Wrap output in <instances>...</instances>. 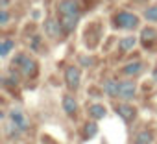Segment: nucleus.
<instances>
[{
	"label": "nucleus",
	"mask_w": 157,
	"mask_h": 144,
	"mask_svg": "<svg viewBox=\"0 0 157 144\" xmlns=\"http://www.w3.org/2000/svg\"><path fill=\"white\" fill-rule=\"evenodd\" d=\"M57 21L63 28V33L74 32L80 21V4L78 0H59L57 4Z\"/></svg>",
	"instance_id": "nucleus-1"
},
{
	"label": "nucleus",
	"mask_w": 157,
	"mask_h": 144,
	"mask_svg": "<svg viewBox=\"0 0 157 144\" xmlns=\"http://www.w3.org/2000/svg\"><path fill=\"white\" fill-rule=\"evenodd\" d=\"M135 44H137V39H135L133 35H128V37L120 39V43H118L120 52H129V50H133V46H135Z\"/></svg>",
	"instance_id": "nucleus-13"
},
{
	"label": "nucleus",
	"mask_w": 157,
	"mask_h": 144,
	"mask_svg": "<svg viewBox=\"0 0 157 144\" xmlns=\"http://www.w3.org/2000/svg\"><path fill=\"white\" fill-rule=\"evenodd\" d=\"M151 78H153V81L157 83V65L153 66V70H151Z\"/></svg>",
	"instance_id": "nucleus-20"
},
{
	"label": "nucleus",
	"mask_w": 157,
	"mask_h": 144,
	"mask_svg": "<svg viewBox=\"0 0 157 144\" xmlns=\"http://www.w3.org/2000/svg\"><path fill=\"white\" fill-rule=\"evenodd\" d=\"M10 21H11V15H10V11H6V9H0V26L8 24Z\"/></svg>",
	"instance_id": "nucleus-19"
},
{
	"label": "nucleus",
	"mask_w": 157,
	"mask_h": 144,
	"mask_svg": "<svg viewBox=\"0 0 157 144\" xmlns=\"http://www.w3.org/2000/svg\"><path fill=\"white\" fill-rule=\"evenodd\" d=\"M61 105H63V111H65L68 116H76V113H78V102H76L74 96L65 94L63 100H61Z\"/></svg>",
	"instance_id": "nucleus-9"
},
{
	"label": "nucleus",
	"mask_w": 157,
	"mask_h": 144,
	"mask_svg": "<svg viewBox=\"0 0 157 144\" xmlns=\"http://www.w3.org/2000/svg\"><path fill=\"white\" fill-rule=\"evenodd\" d=\"M43 32H44V35L50 37L52 41H57V39H61V35H65V33H63V28H61V24H59V21L54 19V17H50V19L44 21Z\"/></svg>",
	"instance_id": "nucleus-7"
},
{
	"label": "nucleus",
	"mask_w": 157,
	"mask_h": 144,
	"mask_svg": "<svg viewBox=\"0 0 157 144\" xmlns=\"http://www.w3.org/2000/svg\"><path fill=\"white\" fill-rule=\"evenodd\" d=\"M151 140H153L151 131H150V129H142V131H139V133L135 135L133 144H151Z\"/></svg>",
	"instance_id": "nucleus-12"
},
{
	"label": "nucleus",
	"mask_w": 157,
	"mask_h": 144,
	"mask_svg": "<svg viewBox=\"0 0 157 144\" xmlns=\"http://www.w3.org/2000/svg\"><path fill=\"white\" fill-rule=\"evenodd\" d=\"M96 133H98L96 122H87V124L83 126V137H85V138H93Z\"/></svg>",
	"instance_id": "nucleus-17"
},
{
	"label": "nucleus",
	"mask_w": 157,
	"mask_h": 144,
	"mask_svg": "<svg viewBox=\"0 0 157 144\" xmlns=\"http://www.w3.org/2000/svg\"><path fill=\"white\" fill-rule=\"evenodd\" d=\"M8 124L13 131L17 133H22L30 127V122H28V116L21 111V109H11L8 113Z\"/></svg>",
	"instance_id": "nucleus-4"
},
{
	"label": "nucleus",
	"mask_w": 157,
	"mask_h": 144,
	"mask_svg": "<svg viewBox=\"0 0 157 144\" xmlns=\"http://www.w3.org/2000/svg\"><path fill=\"white\" fill-rule=\"evenodd\" d=\"M89 116H91V120H102V118H105L107 116V109L102 105V104H93V105H89Z\"/></svg>",
	"instance_id": "nucleus-11"
},
{
	"label": "nucleus",
	"mask_w": 157,
	"mask_h": 144,
	"mask_svg": "<svg viewBox=\"0 0 157 144\" xmlns=\"http://www.w3.org/2000/svg\"><path fill=\"white\" fill-rule=\"evenodd\" d=\"M117 115L124 120V122H128V124H131L133 120H135V116H137V109L133 107V105H129V104H120V105H117Z\"/></svg>",
	"instance_id": "nucleus-8"
},
{
	"label": "nucleus",
	"mask_w": 157,
	"mask_h": 144,
	"mask_svg": "<svg viewBox=\"0 0 157 144\" xmlns=\"http://www.w3.org/2000/svg\"><path fill=\"white\" fill-rule=\"evenodd\" d=\"M117 85H118V80H107V81L104 83L105 94L111 96V98H115V94H117Z\"/></svg>",
	"instance_id": "nucleus-16"
},
{
	"label": "nucleus",
	"mask_w": 157,
	"mask_h": 144,
	"mask_svg": "<svg viewBox=\"0 0 157 144\" xmlns=\"http://www.w3.org/2000/svg\"><path fill=\"white\" fill-rule=\"evenodd\" d=\"M155 37H157V32H155V28H144L142 32H140V43H144V44H148L150 41H155Z\"/></svg>",
	"instance_id": "nucleus-14"
},
{
	"label": "nucleus",
	"mask_w": 157,
	"mask_h": 144,
	"mask_svg": "<svg viewBox=\"0 0 157 144\" xmlns=\"http://www.w3.org/2000/svg\"><path fill=\"white\" fill-rule=\"evenodd\" d=\"M113 24L118 30H135L139 26V17L131 11H118L113 17Z\"/></svg>",
	"instance_id": "nucleus-3"
},
{
	"label": "nucleus",
	"mask_w": 157,
	"mask_h": 144,
	"mask_svg": "<svg viewBox=\"0 0 157 144\" xmlns=\"http://www.w3.org/2000/svg\"><path fill=\"white\" fill-rule=\"evenodd\" d=\"M142 70H144V63L142 61H131L126 66H122L120 72H122L124 76H139Z\"/></svg>",
	"instance_id": "nucleus-10"
},
{
	"label": "nucleus",
	"mask_w": 157,
	"mask_h": 144,
	"mask_svg": "<svg viewBox=\"0 0 157 144\" xmlns=\"http://www.w3.org/2000/svg\"><path fill=\"white\" fill-rule=\"evenodd\" d=\"M65 83L68 85V89L76 91L78 87H80L82 83V70L80 66H76V65H68L65 68Z\"/></svg>",
	"instance_id": "nucleus-6"
},
{
	"label": "nucleus",
	"mask_w": 157,
	"mask_h": 144,
	"mask_svg": "<svg viewBox=\"0 0 157 144\" xmlns=\"http://www.w3.org/2000/svg\"><path fill=\"white\" fill-rule=\"evenodd\" d=\"M13 68L17 70L19 76H24V78H35L39 74V65H37V61L32 59L26 54H19L13 59Z\"/></svg>",
	"instance_id": "nucleus-2"
},
{
	"label": "nucleus",
	"mask_w": 157,
	"mask_h": 144,
	"mask_svg": "<svg viewBox=\"0 0 157 144\" xmlns=\"http://www.w3.org/2000/svg\"><path fill=\"white\" fill-rule=\"evenodd\" d=\"M10 4V0H0V8H4V6H8Z\"/></svg>",
	"instance_id": "nucleus-21"
},
{
	"label": "nucleus",
	"mask_w": 157,
	"mask_h": 144,
	"mask_svg": "<svg viewBox=\"0 0 157 144\" xmlns=\"http://www.w3.org/2000/svg\"><path fill=\"white\" fill-rule=\"evenodd\" d=\"M13 46H15V43H13L11 39H4V41H0V55L6 57L8 54H11Z\"/></svg>",
	"instance_id": "nucleus-15"
},
{
	"label": "nucleus",
	"mask_w": 157,
	"mask_h": 144,
	"mask_svg": "<svg viewBox=\"0 0 157 144\" xmlns=\"http://www.w3.org/2000/svg\"><path fill=\"white\" fill-rule=\"evenodd\" d=\"M142 17H144L148 22H157V4H155V6H150V8H146V9H144V13H142Z\"/></svg>",
	"instance_id": "nucleus-18"
},
{
	"label": "nucleus",
	"mask_w": 157,
	"mask_h": 144,
	"mask_svg": "<svg viewBox=\"0 0 157 144\" xmlns=\"http://www.w3.org/2000/svg\"><path fill=\"white\" fill-rule=\"evenodd\" d=\"M135 96H137V85H135V81H131V80H122V81H118L115 98H118V100H122V102H129V100H133Z\"/></svg>",
	"instance_id": "nucleus-5"
}]
</instances>
